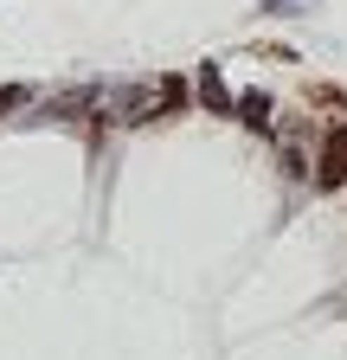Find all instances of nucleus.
Listing matches in <instances>:
<instances>
[{
	"label": "nucleus",
	"mask_w": 347,
	"mask_h": 360,
	"mask_svg": "<svg viewBox=\"0 0 347 360\" xmlns=\"http://www.w3.org/2000/svg\"><path fill=\"white\" fill-rule=\"evenodd\" d=\"M270 7H283V0H270Z\"/></svg>",
	"instance_id": "6"
},
{
	"label": "nucleus",
	"mask_w": 347,
	"mask_h": 360,
	"mask_svg": "<svg viewBox=\"0 0 347 360\" xmlns=\"http://www.w3.org/2000/svg\"><path fill=\"white\" fill-rule=\"evenodd\" d=\"M193 90H199V103H206V110H238V103L225 97V77H219V65H199Z\"/></svg>",
	"instance_id": "2"
},
{
	"label": "nucleus",
	"mask_w": 347,
	"mask_h": 360,
	"mask_svg": "<svg viewBox=\"0 0 347 360\" xmlns=\"http://www.w3.org/2000/svg\"><path fill=\"white\" fill-rule=\"evenodd\" d=\"M315 180H322V187H341V180H347V129H334L328 142H322V161H315Z\"/></svg>",
	"instance_id": "1"
},
{
	"label": "nucleus",
	"mask_w": 347,
	"mask_h": 360,
	"mask_svg": "<svg viewBox=\"0 0 347 360\" xmlns=\"http://www.w3.org/2000/svg\"><path fill=\"white\" fill-rule=\"evenodd\" d=\"M20 97H26V90H20V84H7V90H0V116H7V110H13Z\"/></svg>",
	"instance_id": "5"
},
{
	"label": "nucleus",
	"mask_w": 347,
	"mask_h": 360,
	"mask_svg": "<svg viewBox=\"0 0 347 360\" xmlns=\"http://www.w3.org/2000/svg\"><path fill=\"white\" fill-rule=\"evenodd\" d=\"M187 103V84L181 77H161V110H181Z\"/></svg>",
	"instance_id": "4"
},
{
	"label": "nucleus",
	"mask_w": 347,
	"mask_h": 360,
	"mask_svg": "<svg viewBox=\"0 0 347 360\" xmlns=\"http://www.w3.org/2000/svg\"><path fill=\"white\" fill-rule=\"evenodd\" d=\"M238 116L251 129H270V97H264V90H244V97H238Z\"/></svg>",
	"instance_id": "3"
}]
</instances>
